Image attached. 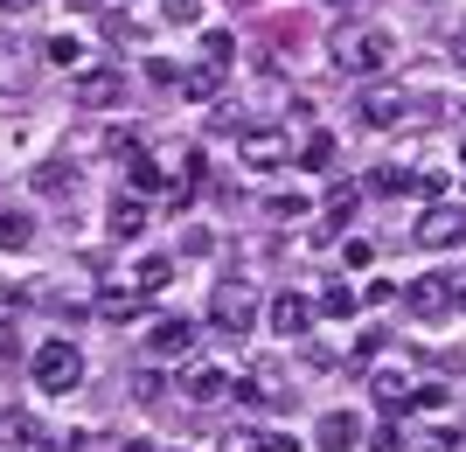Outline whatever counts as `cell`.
Returning <instances> with one entry per match:
<instances>
[{"instance_id": "3957f363", "label": "cell", "mask_w": 466, "mask_h": 452, "mask_svg": "<svg viewBox=\"0 0 466 452\" xmlns=\"http://www.w3.org/2000/svg\"><path fill=\"white\" fill-rule=\"evenodd\" d=\"M237 160H244V167H286L292 139L272 133V126H237Z\"/></svg>"}, {"instance_id": "9a60e30c", "label": "cell", "mask_w": 466, "mask_h": 452, "mask_svg": "<svg viewBox=\"0 0 466 452\" xmlns=\"http://www.w3.org/2000/svg\"><path fill=\"white\" fill-rule=\"evenodd\" d=\"M397 118H404V91H370V98H362V126L383 133V126H397Z\"/></svg>"}, {"instance_id": "44dd1931", "label": "cell", "mask_w": 466, "mask_h": 452, "mask_svg": "<svg viewBox=\"0 0 466 452\" xmlns=\"http://www.w3.org/2000/svg\"><path fill=\"white\" fill-rule=\"evenodd\" d=\"M42 56L56 63V70H84V42H77V35H49V49H42Z\"/></svg>"}, {"instance_id": "e575fe53", "label": "cell", "mask_w": 466, "mask_h": 452, "mask_svg": "<svg viewBox=\"0 0 466 452\" xmlns=\"http://www.w3.org/2000/svg\"><path fill=\"white\" fill-rule=\"evenodd\" d=\"M118 452H160V446H154V438H126Z\"/></svg>"}, {"instance_id": "cb8c5ba5", "label": "cell", "mask_w": 466, "mask_h": 452, "mask_svg": "<svg viewBox=\"0 0 466 452\" xmlns=\"http://www.w3.org/2000/svg\"><path fill=\"white\" fill-rule=\"evenodd\" d=\"M265 209H272L279 223H299V216H307V209H313V202L299 196V188H286V196H272V202H265Z\"/></svg>"}, {"instance_id": "8d00e7d4", "label": "cell", "mask_w": 466, "mask_h": 452, "mask_svg": "<svg viewBox=\"0 0 466 452\" xmlns=\"http://www.w3.org/2000/svg\"><path fill=\"white\" fill-rule=\"evenodd\" d=\"M452 56H460V70H466V35H460V42H452Z\"/></svg>"}, {"instance_id": "e0dca14e", "label": "cell", "mask_w": 466, "mask_h": 452, "mask_svg": "<svg viewBox=\"0 0 466 452\" xmlns=\"http://www.w3.org/2000/svg\"><path fill=\"white\" fill-rule=\"evenodd\" d=\"M370 390H376V404H383L390 417H397V411H410V383H404V376H397V369H383V376H376V383H370Z\"/></svg>"}, {"instance_id": "ffe728a7", "label": "cell", "mask_w": 466, "mask_h": 452, "mask_svg": "<svg viewBox=\"0 0 466 452\" xmlns=\"http://www.w3.org/2000/svg\"><path fill=\"white\" fill-rule=\"evenodd\" d=\"M28 244H35V223L7 209V216H0V251H28Z\"/></svg>"}, {"instance_id": "2e32d148", "label": "cell", "mask_w": 466, "mask_h": 452, "mask_svg": "<svg viewBox=\"0 0 466 452\" xmlns=\"http://www.w3.org/2000/svg\"><path fill=\"white\" fill-rule=\"evenodd\" d=\"M181 390H188V404H216V397H230V376L223 369H188Z\"/></svg>"}, {"instance_id": "4fadbf2b", "label": "cell", "mask_w": 466, "mask_h": 452, "mask_svg": "<svg viewBox=\"0 0 466 452\" xmlns=\"http://www.w3.org/2000/svg\"><path fill=\"white\" fill-rule=\"evenodd\" d=\"M105 223H112V236H139V230H147V196H126V188H118Z\"/></svg>"}, {"instance_id": "5bb4252c", "label": "cell", "mask_w": 466, "mask_h": 452, "mask_svg": "<svg viewBox=\"0 0 466 452\" xmlns=\"http://www.w3.org/2000/svg\"><path fill=\"white\" fill-rule=\"evenodd\" d=\"M28 181H35V196H77V167L70 160H42Z\"/></svg>"}, {"instance_id": "277c9868", "label": "cell", "mask_w": 466, "mask_h": 452, "mask_svg": "<svg viewBox=\"0 0 466 452\" xmlns=\"http://www.w3.org/2000/svg\"><path fill=\"white\" fill-rule=\"evenodd\" d=\"M404 306H410L418 320H446V314H452V272H418V278L404 286Z\"/></svg>"}, {"instance_id": "30bf717a", "label": "cell", "mask_w": 466, "mask_h": 452, "mask_svg": "<svg viewBox=\"0 0 466 452\" xmlns=\"http://www.w3.org/2000/svg\"><path fill=\"white\" fill-rule=\"evenodd\" d=\"M313 320H320V314H313V299H299V293H279V299H272V335L299 341Z\"/></svg>"}, {"instance_id": "603a6c76", "label": "cell", "mask_w": 466, "mask_h": 452, "mask_svg": "<svg viewBox=\"0 0 466 452\" xmlns=\"http://www.w3.org/2000/svg\"><path fill=\"white\" fill-rule=\"evenodd\" d=\"M299 167H334V133H313L299 146Z\"/></svg>"}, {"instance_id": "f546056e", "label": "cell", "mask_w": 466, "mask_h": 452, "mask_svg": "<svg viewBox=\"0 0 466 452\" xmlns=\"http://www.w3.org/2000/svg\"><path fill=\"white\" fill-rule=\"evenodd\" d=\"M370 452H404V432H397V425H376V438H370Z\"/></svg>"}, {"instance_id": "1f68e13d", "label": "cell", "mask_w": 466, "mask_h": 452, "mask_svg": "<svg viewBox=\"0 0 466 452\" xmlns=\"http://www.w3.org/2000/svg\"><path fill=\"white\" fill-rule=\"evenodd\" d=\"M258 452H299V446H292L286 432H258Z\"/></svg>"}, {"instance_id": "4316f807", "label": "cell", "mask_w": 466, "mask_h": 452, "mask_svg": "<svg viewBox=\"0 0 466 452\" xmlns=\"http://www.w3.org/2000/svg\"><path fill=\"white\" fill-rule=\"evenodd\" d=\"M230 390L244 397V404H251V411H272V404H279V397L265 390V383H258V376H251V383H230Z\"/></svg>"}, {"instance_id": "f1b7e54d", "label": "cell", "mask_w": 466, "mask_h": 452, "mask_svg": "<svg viewBox=\"0 0 466 452\" xmlns=\"http://www.w3.org/2000/svg\"><path fill=\"white\" fill-rule=\"evenodd\" d=\"M362 299H370V306H390V299H397V278H370V286H362Z\"/></svg>"}, {"instance_id": "9c48e42d", "label": "cell", "mask_w": 466, "mask_h": 452, "mask_svg": "<svg viewBox=\"0 0 466 452\" xmlns=\"http://www.w3.org/2000/svg\"><path fill=\"white\" fill-rule=\"evenodd\" d=\"M313 446H320V452H355V446H362V425H355V411H328L320 425H313Z\"/></svg>"}, {"instance_id": "7c38bea8", "label": "cell", "mask_w": 466, "mask_h": 452, "mask_svg": "<svg viewBox=\"0 0 466 452\" xmlns=\"http://www.w3.org/2000/svg\"><path fill=\"white\" fill-rule=\"evenodd\" d=\"M97 314L105 320H139L147 314V293H139V286H105V293H97Z\"/></svg>"}, {"instance_id": "7a4b0ae2", "label": "cell", "mask_w": 466, "mask_h": 452, "mask_svg": "<svg viewBox=\"0 0 466 452\" xmlns=\"http://www.w3.org/2000/svg\"><path fill=\"white\" fill-rule=\"evenodd\" d=\"M28 376H35V390H49V397H70L84 383V355L70 348V341L63 335H49L35 348V362H28Z\"/></svg>"}, {"instance_id": "5b68a950", "label": "cell", "mask_w": 466, "mask_h": 452, "mask_svg": "<svg viewBox=\"0 0 466 452\" xmlns=\"http://www.w3.org/2000/svg\"><path fill=\"white\" fill-rule=\"evenodd\" d=\"M251 320H258V299L244 293V286H216V299H209L216 335H251Z\"/></svg>"}, {"instance_id": "f35d334b", "label": "cell", "mask_w": 466, "mask_h": 452, "mask_svg": "<svg viewBox=\"0 0 466 452\" xmlns=\"http://www.w3.org/2000/svg\"><path fill=\"white\" fill-rule=\"evenodd\" d=\"M460 112H466V105H460Z\"/></svg>"}, {"instance_id": "4dcf8cb0", "label": "cell", "mask_w": 466, "mask_h": 452, "mask_svg": "<svg viewBox=\"0 0 466 452\" xmlns=\"http://www.w3.org/2000/svg\"><path fill=\"white\" fill-rule=\"evenodd\" d=\"M410 188H418V196H446V175H439V167H425V175H410Z\"/></svg>"}, {"instance_id": "d6a6232c", "label": "cell", "mask_w": 466, "mask_h": 452, "mask_svg": "<svg viewBox=\"0 0 466 452\" xmlns=\"http://www.w3.org/2000/svg\"><path fill=\"white\" fill-rule=\"evenodd\" d=\"M223 452H258V432H223Z\"/></svg>"}, {"instance_id": "d590c367", "label": "cell", "mask_w": 466, "mask_h": 452, "mask_svg": "<svg viewBox=\"0 0 466 452\" xmlns=\"http://www.w3.org/2000/svg\"><path fill=\"white\" fill-rule=\"evenodd\" d=\"M21 7H35V0H0V15H21Z\"/></svg>"}, {"instance_id": "8fae6325", "label": "cell", "mask_w": 466, "mask_h": 452, "mask_svg": "<svg viewBox=\"0 0 466 452\" xmlns=\"http://www.w3.org/2000/svg\"><path fill=\"white\" fill-rule=\"evenodd\" d=\"M175 84H181V98H188V105H216V98H223V63L202 56L195 70H181Z\"/></svg>"}, {"instance_id": "74e56055", "label": "cell", "mask_w": 466, "mask_h": 452, "mask_svg": "<svg viewBox=\"0 0 466 452\" xmlns=\"http://www.w3.org/2000/svg\"><path fill=\"white\" fill-rule=\"evenodd\" d=\"M70 7H77V15H91V7H97V0H70Z\"/></svg>"}, {"instance_id": "d4e9b609", "label": "cell", "mask_w": 466, "mask_h": 452, "mask_svg": "<svg viewBox=\"0 0 466 452\" xmlns=\"http://www.w3.org/2000/svg\"><path fill=\"white\" fill-rule=\"evenodd\" d=\"M160 15L175 21V28H202V15H209V7H202V0H167Z\"/></svg>"}, {"instance_id": "ac0fdd59", "label": "cell", "mask_w": 466, "mask_h": 452, "mask_svg": "<svg viewBox=\"0 0 466 452\" xmlns=\"http://www.w3.org/2000/svg\"><path fill=\"white\" fill-rule=\"evenodd\" d=\"M355 306H362V293H355V286H328V293L313 299V314H328V320H355Z\"/></svg>"}, {"instance_id": "d6986e66", "label": "cell", "mask_w": 466, "mask_h": 452, "mask_svg": "<svg viewBox=\"0 0 466 452\" xmlns=\"http://www.w3.org/2000/svg\"><path fill=\"white\" fill-rule=\"evenodd\" d=\"M133 286H139L147 299H154V293H167V286H175V265H167V257H147V265L133 272Z\"/></svg>"}, {"instance_id": "484cf974", "label": "cell", "mask_w": 466, "mask_h": 452, "mask_svg": "<svg viewBox=\"0 0 466 452\" xmlns=\"http://www.w3.org/2000/svg\"><path fill=\"white\" fill-rule=\"evenodd\" d=\"M370 188H376V196H404V188H410V175H404V167H376V175H370Z\"/></svg>"}, {"instance_id": "7402d4cb", "label": "cell", "mask_w": 466, "mask_h": 452, "mask_svg": "<svg viewBox=\"0 0 466 452\" xmlns=\"http://www.w3.org/2000/svg\"><path fill=\"white\" fill-rule=\"evenodd\" d=\"M202 56L230 70V63H237V35H230V28H209V35H202Z\"/></svg>"}, {"instance_id": "836d02e7", "label": "cell", "mask_w": 466, "mask_h": 452, "mask_svg": "<svg viewBox=\"0 0 466 452\" xmlns=\"http://www.w3.org/2000/svg\"><path fill=\"white\" fill-rule=\"evenodd\" d=\"M15 314H21V293H7V286H0V327H7Z\"/></svg>"}, {"instance_id": "8992f818", "label": "cell", "mask_w": 466, "mask_h": 452, "mask_svg": "<svg viewBox=\"0 0 466 452\" xmlns=\"http://www.w3.org/2000/svg\"><path fill=\"white\" fill-rule=\"evenodd\" d=\"M410 236H418L425 251H452V244L466 236V216L452 209V202H431L425 216H418V230H410Z\"/></svg>"}, {"instance_id": "52a82bcc", "label": "cell", "mask_w": 466, "mask_h": 452, "mask_svg": "<svg viewBox=\"0 0 466 452\" xmlns=\"http://www.w3.org/2000/svg\"><path fill=\"white\" fill-rule=\"evenodd\" d=\"M195 320H154V335H147V355H154V362H188L195 355Z\"/></svg>"}, {"instance_id": "ba28073f", "label": "cell", "mask_w": 466, "mask_h": 452, "mask_svg": "<svg viewBox=\"0 0 466 452\" xmlns=\"http://www.w3.org/2000/svg\"><path fill=\"white\" fill-rule=\"evenodd\" d=\"M126 98V77L118 70H77V105L84 112H112Z\"/></svg>"}, {"instance_id": "83f0119b", "label": "cell", "mask_w": 466, "mask_h": 452, "mask_svg": "<svg viewBox=\"0 0 466 452\" xmlns=\"http://www.w3.org/2000/svg\"><path fill=\"white\" fill-rule=\"evenodd\" d=\"M410 411H446V390H439V383H425V390H410Z\"/></svg>"}, {"instance_id": "6da1fadb", "label": "cell", "mask_w": 466, "mask_h": 452, "mask_svg": "<svg viewBox=\"0 0 466 452\" xmlns=\"http://www.w3.org/2000/svg\"><path fill=\"white\" fill-rule=\"evenodd\" d=\"M328 56H334V70L341 77H383L390 70V56H397V42H390V28H341V35L328 42Z\"/></svg>"}]
</instances>
